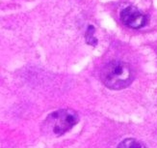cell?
Returning <instances> with one entry per match:
<instances>
[{
    "instance_id": "1",
    "label": "cell",
    "mask_w": 157,
    "mask_h": 148,
    "mask_svg": "<svg viewBox=\"0 0 157 148\" xmlns=\"http://www.w3.org/2000/svg\"><path fill=\"white\" fill-rule=\"evenodd\" d=\"M101 80L110 89H124L132 82L133 73L128 64L115 60L103 67L101 71Z\"/></svg>"
},
{
    "instance_id": "3",
    "label": "cell",
    "mask_w": 157,
    "mask_h": 148,
    "mask_svg": "<svg viewBox=\"0 0 157 148\" xmlns=\"http://www.w3.org/2000/svg\"><path fill=\"white\" fill-rule=\"evenodd\" d=\"M120 17L122 23L133 29L144 27L147 22V18L133 6H128L122 10Z\"/></svg>"
},
{
    "instance_id": "2",
    "label": "cell",
    "mask_w": 157,
    "mask_h": 148,
    "mask_svg": "<svg viewBox=\"0 0 157 148\" xmlns=\"http://www.w3.org/2000/svg\"><path fill=\"white\" fill-rule=\"evenodd\" d=\"M79 117L75 111L71 110H59L49 114L46 118V122L54 134L62 136L71 128L76 125Z\"/></svg>"
},
{
    "instance_id": "4",
    "label": "cell",
    "mask_w": 157,
    "mask_h": 148,
    "mask_svg": "<svg viewBox=\"0 0 157 148\" xmlns=\"http://www.w3.org/2000/svg\"><path fill=\"white\" fill-rule=\"evenodd\" d=\"M117 148H147V145L136 138H125L117 146Z\"/></svg>"
},
{
    "instance_id": "5",
    "label": "cell",
    "mask_w": 157,
    "mask_h": 148,
    "mask_svg": "<svg viewBox=\"0 0 157 148\" xmlns=\"http://www.w3.org/2000/svg\"><path fill=\"white\" fill-rule=\"evenodd\" d=\"M94 27L93 25H89V27L86 31V42L91 46H97L98 39L94 37Z\"/></svg>"
}]
</instances>
